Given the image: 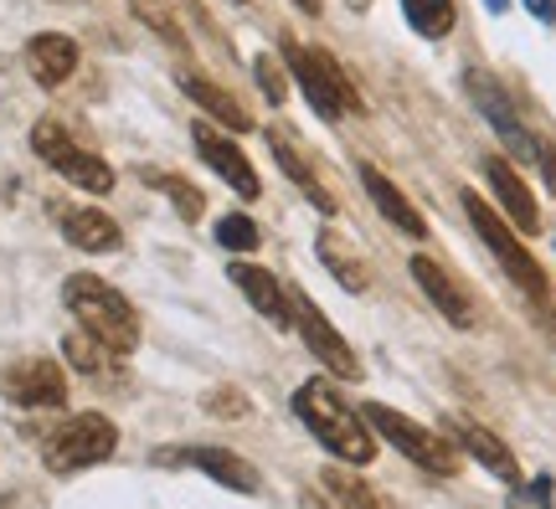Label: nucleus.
Wrapping results in <instances>:
<instances>
[{
  "label": "nucleus",
  "mask_w": 556,
  "mask_h": 509,
  "mask_svg": "<svg viewBox=\"0 0 556 509\" xmlns=\"http://www.w3.org/2000/svg\"><path fill=\"white\" fill-rule=\"evenodd\" d=\"M402 16H407V26H413L417 37L443 41L448 31H454L458 5L454 0H402Z\"/></svg>",
  "instance_id": "obj_25"
},
{
  "label": "nucleus",
  "mask_w": 556,
  "mask_h": 509,
  "mask_svg": "<svg viewBox=\"0 0 556 509\" xmlns=\"http://www.w3.org/2000/svg\"><path fill=\"white\" fill-rule=\"evenodd\" d=\"M191 144H197V155L206 160V165H212V170H217V176L227 180L242 201H258L263 196V180H258V170H253V160L242 155L227 135H217L212 124H197V129H191Z\"/></svg>",
  "instance_id": "obj_13"
},
{
  "label": "nucleus",
  "mask_w": 556,
  "mask_h": 509,
  "mask_svg": "<svg viewBox=\"0 0 556 509\" xmlns=\"http://www.w3.org/2000/svg\"><path fill=\"white\" fill-rule=\"evenodd\" d=\"M299 505L304 509H340L336 499H325V494H315V489H299Z\"/></svg>",
  "instance_id": "obj_33"
},
{
  "label": "nucleus",
  "mask_w": 556,
  "mask_h": 509,
  "mask_svg": "<svg viewBox=\"0 0 556 509\" xmlns=\"http://www.w3.org/2000/svg\"><path fill=\"white\" fill-rule=\"evenodd\" d=\"M206 411H222V417H248V396L242 392H212L206 396Z\"/></svg>",
  "instance_id": "obj_30"
},
{
  "label": "nucleus",
  "mask_w": 556,
  "mask_h": 509,
  "mask_svg": "<svg viewBox=\"0 0 556 509\" xmlns=\"http://www.w3.org/2000/svg\"><path fill=\"white\" fill-rule=\"evenodd\" d=\"M62 298H67V309L78 319L83 334H93L103 351L114 355H129L139 345V314L135 304L99 273H73L62 283Z\"/></svg>",
  "instance_id": "obj_2"
},
{
  "label": "nucleus",
  "mask_w": 556,
  "mask_h": 509,
  "mask_svg": "<svg viewBox=\"0 0 556 509\" xmlns=\"http://www.w3.org/2000/svg\"><path fill=\"white\" fill-rule=\"evenodd\" d=\"M520 5H526L541 26H556V0H520Z\"/></svg>",
  "instance_id": "obj_32"
},
{
  "label": "nucleus",
  "mask_w": 556,
  "mask_h": 509,
  "mask_svg": "<svg viewBox=\"0 0 556 509\" xmlns=\"http://www.w3.org/2000/svg\"><path fill=\"white\" fill-rule=\"evenodd\" d=\"M484 5H490L495 16H505V11H510V0H484Z\"/></svg>",
  "instance_id": "obj_34"
},
{
  "label": "nucleus",
  "mask_w": 556,
  "mask_h": 509,
  "mask_svg": "<svg viewBox=\"0 0 556 509\" xmlns=\"http://www.w3.org/2000/svg\"><path fill=\"white\" fill-rule=\"evenodd\" d=\"M0 396L26 411H58V407H67V376H62L58 360L26 355V360H11L0 371Z\"/></svg>",
  "instance_id": "obj_9"
},
{
  "label": "nucleus",
  "mask_w": 556,
  "mask_h": 509,
  "mask_svg": "<svg viewBox=\"0 0 556 509\" xmlns=\"http://www.w3.org/2000/svg\"><path fill=\"white\" fill-rule=\"evenodd\" d=\"M31 150H37L62 180H73L78 191H88V196H109V191H114V170H109L93 150H83L58 118H41L37 129H31Z\"/></svg>",
  "instance_id": "obj_7"
},
{
  "label": "nucleus",
  "mask_w": 556,
  "mask_h": 509,
  "mask_svg": "<svg viewBox=\"0 0 556 509\" xmlns=\"http://www.w3.org/2000/svg\"><path fill=\"white\" fill-rule=\"evenodd\" d=\"M484 180H490V191L500 196V206H505V216H510L516 232H541V206H536L531 186L520 180V170L510 165V160L484 155Z\"/></svg>",
  "instance_id": "obj_16"
},
{
  "label": "nucleus",
  "mask_w": 556,
  "mask_h": 509,
  "mask_svg": "<svg viewBox=\"0 0 556 509\" xmlns=\"http://www.w3.org/2000/svg\"><path fill=\"white\" fill-rule=\"evenodd\" d=\"M268 150H274L278 170H283V176L294 180L299 191H304V196H309V201H315V206H319V216H336V196H330V191L319 186L315 165H309V160L299 155V144H294V139H289V129H268Z\"/></svg>",
  "instance_id": "obj_21"
},
{
  "label": "nucleus",
  "mask_w": 556,
  "mask_h": 509,
  "mask_svg": "<svg viewBox=\"0 0 556 509\" xmlns=\"http://www.w3.org/2000/svg\"><path fill=\"white\" fill-rule=\"evenodd\" d=\"M253 78H258V88H263V99H268V103H283V99H289V93H283V88H289V82H283V67H278L268 52L253 62Z\"/></svg>",
  "instance_id": "obj_29"
},
{
  "label": "nucleus",
  "mask_w": 556,
  "mask_h": 509,
  "mask_svg": "<svg viewBox=\"0 0 556 509\" xmlns=\"http://www.w3.org/2000/svg\"><path fill=\"white\" fill-rule=\"evenodd\" d=\"M26 73L41 82V88H58L78 73V41L62 37V31H41V37L26 41Z\"/></svg>",
  "instance_id": "obj_19"
},
{
  "label": "nucleus",
  "mask_w": 556,
  "mask_h": 509,
  "mask_svg": "<svg viewBox=\"0 0 556 509\" xmlns=\"http://www.w3.org/2000/svg\"><path fill=\"white\" fill-rule=\"evenodd\" d=\"M180 88L191 93V103H201L206 114L217 118V124H227L232 135H248L253 129V118H248V109H242L232 93H222L212 78H201V73H180Z\"/></svg>",
  "instance_id": "obj_22"
},
{
  "label": "nucleus",
  "mask_w": 556,
  "mask_h": 509,
  "mask_svg": "<svg viewBox=\"0 0 556 509\" xmlns=\"http://www.w3.org/2000/svg\"><path fill=\"white\" fill-rule=\"evenodd\" d=\"M289 298H294V330L304 334L309 355H315V360L330 376H340V381H361L356 351H351V345H345V334H340L336 325H330V319L315 309V298L304 294V289H289Z\"/></svg>",
  "instance_id": "obj_10"
},
{
  "label": "nucleus",
  "mask_w": 556,
  "mask_h": 509,
  "mask_svg": "<svg viewBox=\"0 0 556 509\" xmlns=\"http://www.w3.org/2000/svg\"><path fill=\"white\" fill-rule=\"evenodd\" d=\"M315 257H319V268L336 278L345 294H366V289H371V268H366L361 247L351 242V237H340L336 227H319V237H315Z\"/></svg>",
  "instance_id": "obj_17"
},
{
  "label": "nucleus",
  "mask_w": 556,
  "mask_h": 509,
  "mask_svg": "<svg viewBox=\"0 0 556 509\" xmlns=\"http://www.w3.org/2000/svg\"><path fill=\"white\" fill-rule=\"evenodd\" d=\"M413 283L422 289V294H428V304H433V309L443 314L448 325H458V330H469V325H475L469 289H464V283H458V278L448 273L443 263H438V257H428V253L413 257Z\"/></svg>",
  "instance_id": "obj_14"
},
{
  "label": "nucleus",
  "mask_w": 556,
  "mask_h": 509,
  "mask_svg": "<svg viewBox=\"0 0 556 509\" xmlns=\"http://www.w3.org/2000/svg\"><path fill=\"white\" fill-rule=\"evenodd\" d=\"M155 463L160 469H201L206 479H217L222 489H232V494H258L263 489L258 469L232 448H201V443L197 448H155Z\"/></svg>",
  "instance_id": "obj_11"
},
{
  "label": "nucleus",
  "mask_w": 556,
  "mask_h": 509,
  "mask_svg": "<svg viewBox=\"0 0 556 509\" xmlns=\"http://www.w3.org/2000/svg\"><path fill=\"white\" fill-rule=\"evenodd\" d=\"M505 509H556V479L552 473H536V479H520L510 489V505Z\"/></svg>",
  "instance_id": "obj_28"
},
{
  "label": "nucleus",
  "mask_w": 556,
  "mask_h": 509,
  "mask_svg": "<svg viewBox=\"0 0 556 509\" xmlns=\"http://www.w3.org/2000/svg\"><path fill=\"white\" fill-rule=\"evenodd\" d=\"M325 494H330L340 509H392L387 505V494L371 489V484L351 469H325Z\"/></svg>",
  "instance_id": "obj_24"
},
{
  "label": "nucleus",
  "mask_w": 556,
  "mask_h": 509,
  "mask_svg": "<svg viewBox=\"0 0 556 509\" xmlns=\"http://www.w3.org/2000/svg\"><path fill=\"white\" fill-rule=\"evenodd\" d=\"M299 11H309V16H319V0H294Z\"/></svg>",
  "instance_id": "obj_35"
},
{
  "label": "nucleus",
  "mask_w": 556,
  "mask_h": 509,
  "mask_svg": "<svg viewBox=\"0 0 556 509\" xmlns=\"http://www.w3.org/2000/svg\"><path fill=\"white\" fill-rule=\"evenodd\" d=\"M283 62H289V78L299 82V93L309 99L319 118H340L361 109V93L351 88V78L336 67V58L325 47H304V41L283 37Z\"/></svg>",
  "instance_id": "obj_5"
},
{
  "label": "nucleus",
  "mask_w": 556,
  "mask_h": 509,
  "mask_svg": "<svg viewBox=\"0 0 556 509\" xmlns=\"http://www.w3.org/2000/svg\"><path fill=\"white\" fill-rule=\"evenodd\" d=\"M114 448H119V428L103 411H78V417L58 422V428L41 437V458H47L52 473L93 469L103 458H114Z\"/></svg>",
  "instance_id": "obj_6"
},
{
  "label": "nucleus",
  "mask_w": 556,
  "mask_h": 509,
  "mask_svg": "<svg viewBox=\"0 0 556 509\" xmlns=\"http://www.w3.org/2000/svg\"><path fill=\"white\" fill-rule=\"evenodd\" d=\"M361 422L377 432V437H387V443H392L407 463H417V469L443 473V479L458 473V448L448 443V432L422 428V422H413L407 411L387 407V402H366V407H361Z\"/></svg>",
  "instance_id": "obj_4"
},
{
  "label": "nucleus",
  "mask_w": 556,
  "mask_h": 509,
  "mask_svg": "<svg viewBox=\"0 0 556 509\" xmlns=\"http://www.w3.org/2000/svg\"><path fill=\"white\" fill-rule=\"evenodd\" d=\"M217 242L227 247V253H258L263 232H258V221H253V216L227 212V216L217 221Z\"/></svg>",
  "instance_id": "obj_27"
},
{
  "label": "nucleus",
  "mask_w": 556,
  "mask_h": 509,
  "mask_svg": "<svg viewBox=\"0 0 556 509\" xmlns=\"http://www.w3.org/2000/svg\"><path fill=\"white\" fill-rule=\"evenodd\" d=\"M227 278L238 283L242 298H248L263 319H274L278 330H294V298H289V289H283L268 268H258V263H227Z\"/></svg>",
  "instance_id": "obj_15"
},
{
  "label": "nucleus",
  "mask_w": 556,
  "mask_h": 509,
  "mask_svg": "<svg viewBox=\"0 0 556 509\" xmlns=\"http://www.w3.org/2000/svg\"><path fill=\"white\" fill-rule=\"evenodd\" d=\"M536 170H541V180H546V191L556 196V150L546 139H536Z\"/></svg>",
  "instance_id": "obj_31"
},
{
  "label": "nucleus",
  "mask_w": 556,
  "mask_h": 509,
  "mask_svg": "<svg viewBox=\"0 0 556 509\" xmlns=\"http://www.w3.org/2000/svg\"><path fill=\"white\" fill-rule=\"evenodd\" d=\"M458 201H464V212H469V221H475L479 242H484V247L495 253V263L505 268V278H510V283H516V289L531 298L536 309H546L556 294H552V283H546V273H541V263L526 253V242L516 237V227H510V221H505L490 201H479L475 191H464Z\"/></svg>",
  "instance_id": "obj_3"
},
{
  "label": "nucleus",
  "mask_w": 556,
  "mask_h": 509,
  "mask_svg": "<svg viewBox=\"0 0 556 509\" xmlns=\"http://www.w3.org/2000/svg\"><path fill=\"white\" fill-rule=\"evenodd\" d=\"M58 227L78 253H114V247L124 242L119 221H114L109 212H99V206H62Z\"/></svg>",
  "instance_id": "obj_18"
},
{
  "label": "nucleus",
  "mask_w": 556,
  "mask_h": 509,
  "mask_svg": "<svg viewBox=\"0 0 556 509\" xmlns=\"http://www.w3.org/2000/svg\"><path fill=\"white\" fill-rule=\"evenodd\" d=\"M443 432H448V443H454L458 453H469V458H475V463H484V469L495 473V479H505V484H520V463H516V453H510V443H505V437H495V432L484 428V422L448 411V417H443Z\"/></svg>",
  "instance_id": "obj_12"
},
{
  "label": "nucleus",
  "mask_w": 556,
  "mask_h": 509,
  "mask_svg": "<svg viewBox=\"0 0 556 509\" xmlns=\"http://www.w3.org/2000/svg\"><path fill=\"white\" fill-rule=\"evenodd\" d=\"M294 417L309 428L319 448H330L340 463H371L377 458V432L361 422V411H351L340 402V392L330 381H304L294 392Z\"/></svg>",
  "instance_id": "obj_1"
},
{
  "label": "nucleus",
  "mask_w": 556,
  "mask_h": 509,
  "mask_svg": "<svg viewBox=\"0 0 556 509\" xmlns=\"http://www.w3.org/2000/svg\"><path fill=\"white\" fill-rule=\"evenodd\" d=\"M0 509H11V499H0Z\"/></svg>",
  "instance_id": "obj_36"
},
{
  "label": "nucleus",
  "mask_w": 556,
  "mask_h": 509,
  "mask_svg": "<svg viewBox=\"0 0 556 509\" xmlns=\"http://www.w3.org/2000/svg\"><path fill=\"white\" fill-rule=\"evenodd\" d=\"M62 355H67V366H73V371L99 376V381H109V376L119 371V355L103 351L99 340H93V334H83V330H73L67 340H62Z\"/></svg>",
  "instance_id": "obj_23"
},
{
  "label": "nucleus",
  "mask_w": 556,
  "mask_h": 509,
  "mask_svg": "<svg viewBox=\"0 0 556 509\" xmlns=\"http://www.w3.org/2000/svg\"><path fill=\"white\" fill-rule=\"evenodd\" d=\"M356 176H361V186H366V196H371V206H377V212L387 216V221H392L397 232H407V237H428V221L417 216V206H413L407 196H402V191L392 186V180L381 176L377 165H366V160H361V165H356Z\"/></svg>",
  "instance_id": "obj_20"
},
{
  "label": "nucleus",
  "mask_w": 556,
  "mask_h": 509,
  "mask_svg": "<svg viewBox=\"0 0 556 509\" xmlns=\"http://www.w3.org/2000/svg\"><path fill=\"white\" fill-rule=\"evenodd\" d=\"M464 88H469V99H475V109L484 118H490V129L500 135V144L510 150V165H536V139L526 135V124L516 118V103H510V93L500 88V78H490V73H479V67H469L464 73Z\"/></svg>",
  "instance_id": "obj_8"
},
{
  "label": "nucleus",
  "mask_w": 556,
  "mask_h": 509,
  "mask_svg": "<svg viewBox=\"0 0 556 509\" xmlns=\"http://www.w3.org/2000/svg\"><path fill=\"white\" fill-rule=\"evenodd\" d=\"M139 180H144L150 191H165V196L176 201V212L186 216V221H197V216L206 212V196H201L197 186H186L180 176H170V170H139Z\"/></svg>",
  "instance_id": "obj_26"
}]
</instances>
